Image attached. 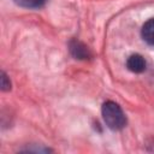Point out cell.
I'll return each mask as SVG.
<instances>
[{"label":"cell","mask_w":154,"mask_h":154,"mask_svg":"<svg viewBox=\"0 0 154 154\" xmlns=\"http://www.w3.org/2000/svg\"><path fill=\"white\" fill-rule=\"evenodd\" d=\"M14 4L25 8H41L45 6L47 0H13Z\"/></svg>","instance_id":"5"},{"label":"cell","mask_w":154,"mask_h":154,"mask_svg":"<svg viewBox=\"0 0 154 154\" xmlns=\"http://www.w3.org/2000/svg\"><path fill=\"white\" fill-rule=\"evenodd\" d=\"M101 112L105 124L111 130H122L126 125V117L118 103L113 101H107L102 105Z\"/></svg>","instance_id":"1"},{"label":"cell","mask_w":154,"mask_h":154,"mask_svg":"<svg viewBox=\"0 0 154 154\" xmlns=\"http://www.w3.org/2000/svg\"><path fill=\"white\" fill-rule=\"evenodd\" d=\"M126 67L135 73H141L146 70V60L141 54H132L126 60Z\"/></svg>","instance_id":"3"},{"label":"cell","mask_w":154,"mask_h":154,"mask_svg":"<svg viewBox=\"0 0 154 154\" xmlns=\"http://www.w3.org/2000/svg\"><path fill=\"white\" fill-rule=\"evenodd\" d=\"M10 89H11V82H10L7 75L2 71L1 72V90L2 91H7Z\"/></svg>","instance_id":"6"},{"label":"cell","mask_w":154,"mask_h":154,"mask_svg":"<svg viewBox=\"0 0 154 154\" xmlns=\"http://www.w3.org/2000/svg\"><path fill=\"white\" fill-rule=\"evenodd\" d=\"M70 47V52L72 54L73 58L76 59H79V60H85V59H89L91 57V53L89 51V48L81 41L78 40H72L69 45Z\"/></svg>","instance_id":"2"},{"label":"cell","mask_w":154,"mask_h":154,"mask_svg":"<svg viewBox=\"0 0 154 154\" xmlns=\"http://www.w3.org/2000/svg\"><path fill=\"white\" fill-rule=\"evenodd\" d=\"M142 37L148 43L154 46V18L147 20L142 26Z\"/></svg>","instance_id":"4"}]
</instances>
